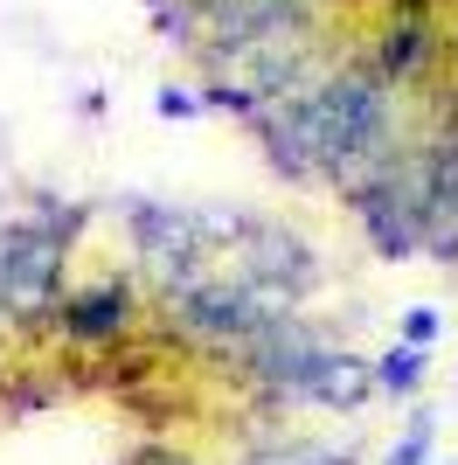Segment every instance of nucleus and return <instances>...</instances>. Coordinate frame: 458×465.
Wrapping results in <instances>:
<instances>
[{
    "instance_id": "f257e3e1",
    "label": "nucleus",
    "mask_w": 458,
    "mask_h": 465,
    "mask_svg": "<svg viewBox=\"0 0 458 465\" xmlns=\"http://www.w3.org/2000/svg\"><path fill=\"white\" fill-rule=\"evenodd\" d=\"M125 320H133V292H125V285L76 292L70 306H63V333H70V341H112Z\"/></svg>"
},
{
    "instance_id": "f03ea898",
    "label": "nucleus",
    "mask_w": 458,
    "mask_h": 465,
    "mask_svg": "<svg viewBox=\"0 0 458 465\" xmlns=\"http://www.w3.org/2000/svg\"><path fill=\"white\" fill-rule=\"evenodd\" d=\"M423 369H431V348H417V341H396V348L375 361V389H382V396H417Z\"/></svg>"
},
{
    "instance_id": "7ed1b4c3",
    "label": "nucleus",
    "mask_w": 458,
    "mask_h": 465,
    "mask_svg": "<svg viewBox=\"0 0 458 465\" xmlns=\"http://www.w3.org/2000/svg\"><path fill=\"white\" fill-rule=\"evenodd\" d=\"M431 445H438V424H431V410H417L410 430L389 445V459H382V465H431Z\"/></svg>"
},
{
    "instance_id": "20e7f679",
    "label": "nucleus",
    "mask_w": 458,
    "mask_h": 465,
    "mask_svg": "<svg viewBox=\"0 0 458 465\" xmlns=\"http://www.w3.org/2000/svg\"><path fill=\"white\" fill-rule=\"evenodd\" d=\"M403 341H417V348H431V341H438V312H431V306L403 312Z\"/></svg>"
},
{
    "instance_id": "39448f33",
    "label": "nucleus",
    "mask_w": 458,
    "mask_h": 465,
    "mask_svg": "<svg viewBox=\"0 0 458 465\" xmlns=\"http://www.w3.org/2000/svg\"><path fill=\"white\" fill-rule=\"evenodd\" d=\"M153 112H160V118H194V112H202V97H188V91H160V97H153Z\"/></svg>"
},
{
    "instance_id": "423d86ee",
    "label": "nucleus",
    "mask_w": 458,
    "mask_h": 465,
    "mask_svg": "<svg viewBox=\"0 0 458 465\" xmlns=\"http://www.w3.org/2000/svg\"><path fill=\"white\" fill-rule=\"evenodd\" d=\"M146 465H188V459H174V451H146Z\"/></svg>"
}]
</instances>
